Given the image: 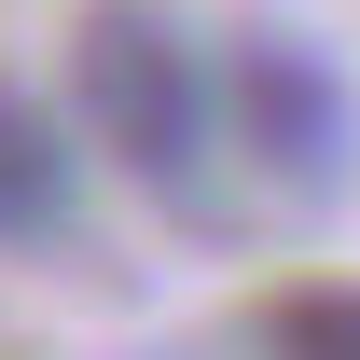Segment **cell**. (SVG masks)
Returning <instances> with one entry per match:
<instances>
[{
    "label": "cell",
    "instance_id": "1",
    "mask_svg": "<svg viewBox=\"0 0 360 360\" xmlns=\"http://www.w3.org/2000/svg\"><path fill=\"white\" fill-rule=\"evenodd\" d=\"M70 97H84V139H97L125 180H153V194H194V167H208V125H222V84L194 70V42H180L167 14L97 0V14H84V42H70Z\"/></svg>",
    "mask_w": 360,
    "mask_h": 360
},
{
    "label": "cell",
    "instance_id": "2",
    "mask_svg": "<svg viewBox=\"0 0 360 360\" xmlns=\"http://www.w3.org/2000/svg\"><path fill=\"white\" fill-rule=\"evenodd\" d=\"M222 125H236V153L264 180L319 194V180H347V70L319 42H291V28H250L222 56Z\"/></svg>",
    "mask_w": 360,
    "mask_h": 360
},
{
    "label": "cell",
    "instance_id": "3",
    "mask_svg": "<svg viewBox=\"0 0 360 360\" xmlns=\"http://www.w3.org/2000/svg\"><path fill=\"white\" fill-rule=\"evenodd\" d=\"M70 208H84V167H70L56 111H28V97L0 84V250H28V236H70Z\"/></svg>",
    "mask_w": 360,
    "mask_h": 360
},
{
    "label": "cell",
    "instance_id": "4",
    "mask_svg": "<svg viewBox=\"0 0 360 360\" xmlns=\"http://www.w3.org/2000/svg\"><path fill=\"white\" fill-rule=\"evenodd\" d=\"M264 360H360V277H291V291H264Z\"/></svg>",
    "mask_w": 360,
    "mask_h": 360
}]
</instances>
